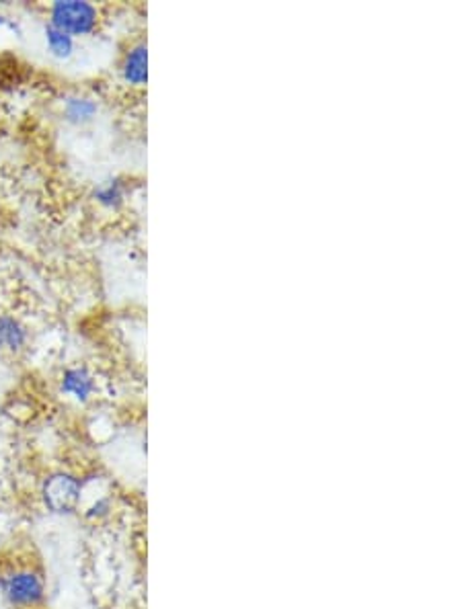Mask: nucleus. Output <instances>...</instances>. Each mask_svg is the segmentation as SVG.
<instances>
[{
    "mask_svg": "<svg viewBox=\"0 0 462 609\" xmlns=\"http://www.w3.org/2000/svg\"><path fill=\"white\" fill-rule=\"evenodd\" d=\"M47 23L70 37H89L101 25V9L89 0H55L47 9Z\"/></svg>",
    "mask_w": 462,
    "mask_h": 609,
    "instance_id": "obj_1",
    "label": "nucleus"
},
{
    "mask_svg": "<svg viewBox=\"0 0 462 609\" xmlns=\"http://www.w3.org/2000/svg\"><path fill=\"white\" fill-rule=\"evenodd\" d=\"M0 591L13 607H37L45 599L42 573L31 564H13L0 573Z\"/></svg>",
    "mask_w": 462,
    "mask_h": 609,
    "instance_id": "obj_2",
    "label": "nucleus"
},
{
    "mask_svg": "<svg viewBox=\"0 0 462 609\" xmlns=\"http://www.w3.org/2000/svg\"><path fill=\"white\" fill-rule=\"evenodd\" d=\"M81 494H83V483L73 474L60 472L45 480L44 484V501L47 509L54 513H73L81 504Z\"/></svg>",
    "mask_w": 462,
    "mask_h": 609,
    "instance_id": "obj_3",
    "label": "nucleus"
},
{
    "mask_svg": "<svg viewBox=\"0 0 462 609\" xmlns=\"http://www.w3.org/2000/svg\"><path fill=\"white\" fill-rule=\"evenodd\" d=\"M119 76L124 85L130 89H145L148 83V45L146 42H134L127 45V50L119 62Z\"/></svg>",
    "mask_w": 462,
    "mask_h": 609,
    "instance_id": "obj_4",
    "label": "nucleus"
},
{
    "mask_svg": "<svg viewBox=\"0 0 462 609\" xmlns=\"http://www.w3.org/2000/svg\"><path fill=\"white\" fill-rule=\"evenodd\" d=\"M60 390L62 394L76 400V403H89L97 392V380H95L93 372L85 365L66 367L60 375Z\"/></svg>",
    "mask_w": 462,
    "mask_h": 609,
    "instance_id": "obj_5",
    "label": "nucleus"
},
{
    "mask_svg": "<svg viewBox=\"0 0 462 609\" xmlns=\"http://www.w3.org/2000/svg\"><path fill=\"white\" fill-rule=\"evenodd\" d=\"M101 111L99 101L91 95H66L62 101V117L64 122L76 127L89 125L97 119Z\"/></svg>",
    "mask_w": 462,
    "mask_h": 609,
    "instance_id": "obj_6",
    "label": "nucleus"
},
{
    "mask_svg": "<svg viewBox=\"0 0 462 609\" xmlns=\"http://www.w3.org/2000/svg\"><path fill=\"white\" fill-rule=\"evenodd\" d=\"M29 344V328L21 318L9 312L0 314V351L5 354H21Z\"/></svg>",
    "mask_w": 462,
    "mask_h": 609,
    "instance_id": "obj_7",
    "label": "nucleus"
},
{
    "mask_svg": "<svg viewBox=\"0 0 462 609\" xmlns=\"http://www.w3.org/2000/svg\"><path fill=\"white\" fill-rule=\"evenodd\" d=\"M126 195H127L126 183L119 177H109L105 181H101L93 189L95 204L107 212H117L119 207L126 204Z\"/></svg>",
    "mask_w": 462,
    "mask_h": 609,
    "instance_id": "obj_8",
    "label": "nucleus"
},
{
    "mask_svg": "<svg viewBox=\"0 0 462 609\" xmlns=\"http://www.w3.org/2000/svg\"><path fill=\"white\" fill-rule=\"evenodd\" d=\"M44 42H45L47 54L60 62L70 60L76 52V39L70 37L68 34H64L62 29L54 27L52 23H47V21L44 25Z\"/></svg>",
    "mask_w": 462,
    "mask_h": 609,
    "instance_id": "obj_9",
    "label": "nucleus"
},
{
    "mask_svg": "<svg viewBox=\"0 0 462 609\" xmlns=\"http://www.w3.org/2000/svg\"><path fill=\"white\" fill-rule=\"evenodd\" d=\"M0 29H11L13 34H17L21 35V25L15 19L11 17H6V15H0Z\"/></svg>",
    "mask_w": 462,
    "mask_h": 609,
    "instance_id": "obj_10",
    "label": "nucleus"
}]
</instances>
